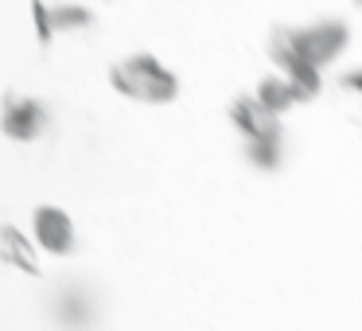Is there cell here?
Returning a JSON list of instances; mask_svg holds the SVG:
<instances>
[{"label":"cell","instance_id":"cell-6","mask_svg":"<svg viewBox=\"0 0 362 331\" xmlns=\"http://www.w3.org/2000/svg\"><path fill=\"white\" fill-rule=\"evenodd\" d=\"M0 129H4V137H12V141H35V137L47 129V110H43V102H35V98L8 94L4 98V110H0Z\"/></svg>","mask_w":362,"mask_h":331},{"label":"cell","instance_id":"cell-1","mask_svg":"<svg viewBox=\"0 0 362 331\" xmlns=\"http://www.w3.org/2000/svg\"><path fill=\"white\" fill-rule=\"evenodd\" d=\"M110 86L141 105H168L180 98V79L156 55H125L110 66Z\"/></svg>","mask_w":362,"mask_h":331},{"label":"cell","instance_id":"cell-2","mask_svg":"<svg viewBox=\"0 0 362 331\" xmlns=\"http://www.w3.org/2000/svg\"><path fill=\"white\" fill-rule=\"evenodd\" d=\"M281 32L288 35L292 47H296L304 59H312L315 66L335 63V59L346 51V43H351V28H346L343 20H335V16L315 20V24H308V28H288V24H281Z\"/></svg>","mask_w":362,"mask_h":331},{"label":"cell","instance_id":"cell-8","mask_svg":"<svg viewBox=\"0 0 362 331\" xmlns=\"http://www.w3.org/2000/svg\"><path fill=\"white\" fill-rule=\"evenodd\" d=\"M0 261L24 269V273H40V261H35V250H32V238H24L12 222L0 226Z\"/></svg>","mask_w":362,"mask_h":331},{"label":"cell","instance_id":"cell-10","mask_svg":"<svg viewBox=\"0 0 362 331\" xmlns=\"http://www.w3.org/2000/svg\"><path fill=\"white\" fill-rule=\"evenodd\" d=\"M51 20H55V32L59 35L94 28V12H90L86 4H51Z\"/></svg>","mask_w":362,"mask_h":331},{"label":"cell","instance_id":"cell-13","mask_svg":"<svg viewBox=\"0 0 362 331\" xmlns=\"http://www.w3.org/2000/svg\"><path fill=\"white\" fill-rule=\"evenodd\" d=\"M354 4H358V8H362V0H354Z\"/></svg>","mask_w":362,"mask_h":331},{"label":"cell","instance_id":"cell-4","mask_svg":"<svg viewBox=\"0 0 362 331\" xmlns=\"http://www.w3.org/2000/svg\"><path fill=\"white\" fill-rule=\"evenodd\" d=\"M230 121L245 141H269V137H284L281 113H273L257 94H238L230 102Z\"/></svg>","mask_w":362,"mask_h":331},{"label":"cell","instance_id":"cell-7","mask_svg":"<svg viewBox=\"0 0 362 331\" xmlns=\"http://www.w3.org/2000/svg\"><path fill=\"white\" fill-rule=\"evenodd\" d=\"M253 94H257V98H261V102H265L273 113H288L292 105L304 102V94L296 90V82H292L288 74H281V71L265 74V79L257 82V90H253Z\"/></svg>","mask_w":362,"mask_h":331},{"label":"cell","instance_id":"cell-11","mask_svg":"<svg viewBox=\"0 0 362 331\" xmlns=\"http://www.w3.org/2000/svg\"><path fill=\"white\" fill-rule=\"evenodd\" d=\"M32 20H35V35H40V43L47 47V43L59 35L55 32V20H51V4H47V0H35V4H32Z\"/></svg>","mask_w":362,"mask_h":331},{"label":"cell","instance_id":"cell-9","mask_svg":"<svg viewBox=\"0 0 362 331\" xmlns=\"http://www.w3.org/2000/svg\"><path fill=\"white\" fill-rule=\"evenodd\" d=\"M245 160L261 172H276L284 160V137H269V141H245Z\"/></svg>","mask_w":362,"mask_h":331},{"label":"cell","instance_id":"cell-5","mask_svg":"<svg viewBox=\"0 0 362 331\" xmlns=\"http://www.w3.org/2000/svg\"><path fill=\"white\" fill-rule=\"evenodd\" d=\"M32 238L43 253L66 257L74 250V222L63 207H35L32 214Z\"/></svg>","mask_w":362,"mask_h":331},{"label":"cell","instance_id":"cell-3","mask_svg":"<svg viewBox=\"0 0 362 331\" xmlns=\"http://www.w3.org/2000/svg\"><path fill=\"white\" fill-rule=\"evenodd\" d=\"M269 63L276 66L281 74H288L292 82H296V90L304 94V102H312V98H320L323 82H320V71L323 66H315L312 59H304L296 47L288 43V35L281 32V24L269 32Z\"/></svg>","mask_w":362,"mask_h":331},{"label":"cell","instance_id":"cell-12","mask_svg":"<svg viewBox=\"0 0 362 331\" xmlns=\"http://www.w3.org/2000/svg\"><path fill=\"white\" fill-rule=\"evenodd\" d=\"M339 82H343V90H351V94H362V66H354V71H346Z\"/></svg>","mask_w":362,"mask_h":331}]
</instances>
